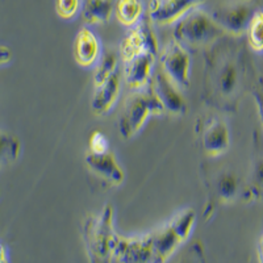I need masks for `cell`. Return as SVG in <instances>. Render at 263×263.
Instances as JSON below:
<instances>
[{"label": "cell", "instance_id": "cell-22", "mask_svg": "<svg viewBox=\"0 0 263 263\" xmlns=\"http://www.w3.org/2000/svg\"><path fill=\"white\" fill-rule=\"evenodd\" d=\"M117 67H119V58H117L116 54L112 53V51H108V53L103 54L99 63L96 65L95 84L105 81L111 75H114L115 72L119 71Z\"/></svg>", "mask_w": 263, "mask_h": 263}, {"label": "cell", "instance_id": "cell-18", "mask_svg": "<svg viewBox=\"0 0 263 263\" xmlns=\"http://www.w3.org/2000/svg\"><path fill=\"white\" fill-rule=\"evenodd\" d=\"M115 13L120 24L133 28L142 21L144 6L141 0H116Z\"/></svg>", "mask_w": 263, "mask_h": 263}, {"label": "cell", "instance_id": "cell-14", "mask_svg": "<svg viewBox=\"0 0 263 263\" xmlns=\"http://www.w3.org/2000/svg\"><path fill=\"white\" fill-rule=\"evenodd\" d=\"M102 55V42L98 36L91 28H82L77 33L74 41V57L77 63L84 69L96 67Z\"/></svg>", "mask_w": 263, "mask_h": 263}, {"label": "cell", "instance_id": "cell-3", "mask_svg": "<svg viewBox=\"0 0 263 263\" xmlns=\"http://www.w3.org/2000/svg\"><path fill=\"white\" fill-rule=\"evenodd\" d=\"M196 222V215L192 208H184L171 217L167 224L152 232L154 242V263H166L182 243H184Z\"/></svg>", "mask_w": 263, "mask_h": 263}, {"label": "cell", "instance_id": "cell-5", "mask_svg": "<svg viewBox=\"0 0 263 263\" xmlns=\"http://www.w3.org/2000/svg\"><path fill=\"white\" fill-rule=\"evenodd\" d=\"M210 69V90L218 102L225 105L234 104L242 88L243 78L242 65L238 58L230 53L224 54L213 61Z\"/></svg>", "mask_w": 263, "mask_h": 263}, {"label": "cell", "instance_id": "cell-11", "mask_svg": "<svg viewBox=\"0 0 263 263\" xmlns=\"http://www.w3.org/2000/svg\"><path fill=\"white\" fill-rule=\"evenodd\" d=\"M204 0H150L149 17L162 25L177 24Z\"/></svg>", "mask_w": 263, "mask_h": 263}, {"label": "cell", "instance_id": "cell-24", "mask_svg": "<svg viewBox=\"0 0 263 263\" xmlns=\"http://www.w3.org/2000/svg\"><path fill=\"white\" fill-rule=\"evenodd\" d=\"M251 190L254 195L263 194V156L258 157L251 170Z\"/></svg>", "mask_w": 263, "mask_h": 263}, {"label": "cell", "instance_id": "cell-28", "mask_svg": "<svg viewBox=\"0 0 263 263\" xmlns=\"http://www.w3.org/2000/svg\"><path fill=\"white\" fill-rule=\"evenodd\" d=\"M258 260H259V263H263V233L259 238V242H258Z\"/></svg>", "mask_w": 263, "mask_h": 263}, {"label": "cell", "instance_id": "cell-30", "mask_svg": "<svg viewBox=\"0 0 263 263\" xmlns=\"http://www.w3.org/2000/svg\"><path fill=\"white\" fill-rule=\"evenodd\" d=\"M242 2H246V3H249V2H251V0H242Z\"/></svg>", "mask_w": 263, "mask_h": 263}, {"label": "cell", "instance_id": "cell-26", "mask_svg": "<svg viewBox=\"0 0 263 263\" xmlns=\"http://www.w3.org/2000/svg\"><path fill=\"white\" fill-rule=\"evenodd\" d=\"M253 93V98H254L255 105H257V111L258 116H259L260 120V125L263 128V88H254L251 91Z\"/></svg>", "mask_w": 263, "mask_h": 263}, {"label": "cell", "instance_id": "cell-9", "mask_svg": "<svg viewBox=\"0 0 263 263\" xmlns=\"http://www.w3.org/2000/svg\"><path fill=\"white\" fill-rule=\"evenodd\" d=\"M254 12L255 11H253L246 2H241L220 7L211 15L225 33L241 36L248 30L249 23Z\"/></svg>", "mask_w": 263, "mask_h": 263}, {"label": "cell", "instance_id": "cell-13", "mask_svg": "<svg viewBox=\"0 0 263 263\" xmlns=\"http://www.w3.org/2000/svg\"><path fill=\"white\" fill-rule=\"evenodd\" d=\"M86 164L88 170L100 179H104L112 185H121L125 179V173L120 166L112 150L103 154L88 152L86 156Z\"/></svg>", "mask_w": 263, "mask_h": 263}, {"label": "cell", "instance_id": "cell-10", "mask_svg": "<svg viewBox=\"0 0 263 263\" xmlns=\"http://www.w3.org/2000/svg\"><path fill=\"white\" fill-rule=\"evenodd\" d=\"M201 146L208 157L222 156L230 145L229 126L224 120L212 116L205 120L200 132Z\"/></svg>", "mask_w": 263, "mask_h": 263}, {"label": "cell", "instance_id": "cell-15", "mask_svg": "<svg viewBox=\"0 0 263 263\" xmlns=\"http://www.w3.org/2000/svg\"><path fill=\"white\" fill-rule=\"evenodd\" d=\"M152 86L161 99L164 111L173 115L184 114L187 109L185 99L182 93V88L174 83L163 71H159L152 79Z\"/></svg>", "mask_w": 263, "mask_h": 263}, {"label": "cell", "instance_id": "cell-4", "mask_svg": "<svg viewBox=\"0 0 263 263\" xmlns=\"http://www.w3.org/2000/svg\"><path fill=\"white\" fill-rule=\"evenodd\" d=\"M224 34L225 32L218 27L212 15L199 7L191 9L187 15L183 16L175 24L174 29L175 40L185 48H201L210 45Z\"/></svg>", "mask_w": 263, "mask_h": 263}, {"label": "cell", "instance_id": "cell-21", "mask_svg": "<svg viewBox=\"0 0 263 263\" xmlns=\"http://www.w3.org/2000/svg\"><path fill=\"white\" fill-rule=\"evenodd\" d=\"M21 152V144L16 136L8 132H2L0 135V157L2 163L11 164L17 161Z\"/></svg>", "mask_w": 263, "mask_h": 263}, {"label": "cell", "instance_id": "cell-20", "mask_svg": "<svg viewBox=\"0 0 263 263\" xmlns=\"http://www.w3.org/2000/svg\"><path fill=\"white\" fill-rule=\"evenodd\" d=\"M246 34H248L249 46L255 53L263 54V9L255 11L249 23Z\"/></svg>", "mask_w": 263, "mask_h": 263}, {"label": "cell", "instance_id": "cell-19", "mask_svg": "<svg viewBox=\"0 0 263 263\" xmlns=\"http://www.w3.org/2000/svg\"><path fill=\"white\" fill-rule=\"evenodd\" d=\"M239 189H241V182L233 171H222L216 178L215 192L217 200L221 203H229L234 200L239 194Z\"/></svg>", "mask_w": 263, "mask_h": 263}, {"label": "cell", "instance_id": "cell-1", "mask_svg": "<svg viewBox=\"0 0 263 263\" xmlns=\"http://www.w3.org/2000/svg\"><path fill=\"white\" fill-rule=\"evenodd\" d=\"M82 234L88 263H112L117 238L114 206L105 204L100 212L88 216L83 222Z\"/></svg>", "mask_w": 263, "mask_h": 263}, {"label": "cell", "instance_id": "cell-17", "mask_svg": "<svg viewBox=\"0 0 263 263\" xmlns=\"http://www.w3.org/2000/svg\"><path fill=\"white\" fill-rule=\"evenodd\" d=\"M114 11L112 0H82V17L88 25L104 24L111 18Z\"/></svg>", "mask_w": 263, "mask_h": 263}, {"label": "cell", "instance_id": "cell-12", "mask_svg": "<svg viewBox=\"0 0 263 263\" xmlns=\"http://www.w3.org/2000/svg\"><path fill=\"white\" fill-rule=\"evenodd\" d=\"M157 54L146 51L124 61V79L133 91L146 88L153 79V66Z\"/></svg>", "mask_w": 263, "mask_h": 263}, {"label": "cell", "instance_id": "cell-25", "mask_svg": "<svg viewBox=\"0 0 263 263\" xmlns=\"http://www.w3.org/2000/svg\"><path fill=\"white\" fill-rule=\"evenodd\" d=\"M109 150L111 147H109V141H108L107 136L103 132H93L90 136V152L95 153V154H103Z\"/></svg>", "mask_w": 263, "mask_h": 263}, {"label": "cell", "instance_id": "cell-27", "mask_svg": "<svg viewBox=\"0 0 263 263\" xmlns=\"http://www.w3.org/2000/svg\"><path fill=\"white\" fill-rule=\"evenodd\" d=\"M199 259H200V255L197 254L195 249H191V250H189L187 254L183 255L182 259H180L178 263H200L199 262Z\"/></svg>", "mask_w": 263, "mask_h": 263}, {"label": "cell", "instance_id": "cell-6", "mask_svg": "<svg viewBox=\"0 0 263 263\" xmlns=\"http://www.w3.org/2000/svg\"><path fill=\"white\" fill-rule=\"evenodd\" d=\"M162 71L184 90L190 84V71H191V55L183 44L173 40L161 51Z\"/></svg>", "mask_w": 263, "mask_h": 263}, {"label": "cell", "instance_id": "cell-23", "mask_svg": "<svg viewBox=\"0 0 263 263\" xmlns=\"http://www.w3.org/2000/svg\"><path fill=\"white\" fill-rule=\"evenodd\" d=\"M82 8V0H55V11L65 20H71Z\"/></svg>", "mask_w": 263, "mask_h": 263}, {"label": "cell", "instance_id": "cell-8", "mask_svg": "<svg viewBox=\"0 0 263 263\" xmlns=\"http://www.w3.org/2000/svg\"><path fill=\"white\" fill-rule=\"evenodd\" d=\"M158 40L150 25L144 20L136 27L130 28L120 44V57L123 58V61H128L146 51L158 54Z\"/></svg>", "mask_w": 263, "mask_h": 263}, {"label": "cell", "instance_id": "cell-2", "mask_svg": "<svg viewBox=\"0 0 263 263\" xmlns=\"http://www.w3.org/2000/svg\"><path fill=\"white\" fill-rule=\"evenodd\" d=\"M164 107L150 82L142 90L133 91L124 103L123 112L120 115L119 129L124 138H132L144 128L150 116L162 115Z\"/></svg>", "mask_w": 263, "mask_h": 263}, {"label": "cell", "instance_id": "cell-16", "mask_svg": "<svg viewBox=\"0 0 263 263\" xmlns=\"http://www.w3.org/2000/svg\"><path fill=\"white\" fill-rule=\"evenodd\" d=\"M120 75L119 71L111 75L109 78L95 84L91 109L96 115H105L111 111L119 100L120 96Z\"/></svg>", "mask_w": 263, "mask_h": 263}, {"label": "cell", "instance_id": "cell-29", "mask_svg": "<svg viewBox=\"0 0 263 263\" xmlns=\"http://www.w3.org/2000/svg\"><path fill=\"white\" fill-rule=\"evenodd\" d=\"M0 257H2V263H8V250H7V248H4V246H2Z\"/></svg>", "mask_w": 263, "mask_h": 263}, {"label": "cell", "instance_id": "cell-7", "mask_svg": "<svg viewBox=\"0 0 263 263\" xmlns=\"http://www.w3.org/2000/svg\"><path fill=\"white\" fill-rule=\"evenodd\" d=\"M115 258L120 263H154L153 233L129 237L117 234Z\"/></svg>", "mask_w": 263, "mask_h": 263}]
</instances>
